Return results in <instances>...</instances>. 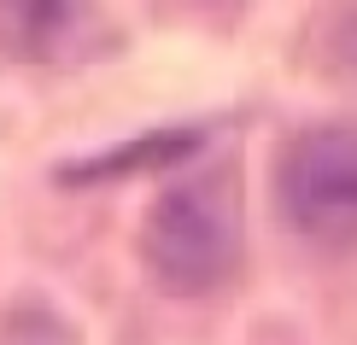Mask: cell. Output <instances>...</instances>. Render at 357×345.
<instances>
[{"instance_id":"7a4b0ae2","label":"cell","mask_w":357,"mask_h":345,"mask_svg":"<svg viewBox=\"0 0 357 345\" xmlns=\"http://www.w3.org/2000/svg\"><path fill=\"white\" fill-rule=\"evenodd\" d=\"M275 205L317 252H357V123H310L275 164Z\"/></svg>"},{"instance_id":"8992f818","label":"cell","mask_w":357,"mask_h":345,"mask_svg":"<svg viewBox=\"0 0 357 345\" xmlns=\"http://www.w3.org/2000/svg\"><path fill=\"white\" fill-rule=\"evenodd\" d=\"M328 59L346 77H357V12H340L334 18V36H328Z\"/></svg>"},{"instance_id":"6da1fadb","label":"cell","mask_w":357,"mask_h":345,"mask_svg":"<svg viewBox=\"0 0 357 345\" xmlns=\"http://www.w3.org/2000/svg\"><path fill=\"white\" fill-rule=\"evenodd\" d=\"M241 258H246V205L229 164L176 176L141 222V263L153 287L170 298L222 293Z\"/></svg>"},{"instance_id":"3957f363","label":"cell","mask_w":357,"mask_h":345,"mask_svg":"<svg viewBox=\"0 0 357 345\" xmlns=\"http://www.w3.org/2000/svg\"><path fill=\"white\" fill-rule=\"evenodd\" d=\"M112 36L88 6H47V0H12L0 6V53L18 65H70V59L106 53Z\"/></svg>"},{"instance_id":"277c9868","label":"cell","mask_w":357,"mask_h":345,"mask_svg":"<svg viewBox=\"0 0 357 345\" xmlns=\"http://www.w3.org/2000/svg\"><path fill=\"white\" fill-rule=\"evenodd\" d=\"M199 153H205V129H146L129 146H112V153L65 164L59 182H65V187H94V182H117V176L158 170V164H193Z\"/></svg>"},{"instance_id":"5b68a950","label":"cell","mask_w":357,"mask_h":345,"mask_svg":"<svg viewBox=\"0 0 357 345\" xmlns=\"http://www.w3.org/2000/svg\"><path fill=\"white\" fill-rule=\"evenodd\" d=\"M0 345H77V328L47 298H12L6 322H0Z\"/></svg>"}]
</instances>
